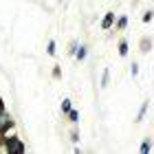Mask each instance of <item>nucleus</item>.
I'll return each instance as SVG.
<instances>
[{
	"label": "nucleus",
	"mask_w": 154,
	"mask_h": 154,
	"mask_svg": "<svg viewBox=\"0 0 154 154\" xmlns=\"http://www.w3.org/2000/svg\"><path fill=\"white\" fill-rule=\"evenodd\" d=\"M9 130H13V119L7 110H0V134H2V139L7 137Z\"/></svg>",
	"instance_id": "f257e3e1"
},
{
	"label": "nucleus",
	"mask_w": 154,
	"mask_h": 154,
	"mask_svg": "<svg viewBox=\"0 0 154 154\" xmlns=\"http://www.w3.org/2000/svg\"><path fill=\"white\" fill-rule=\"evenodd\" d=\"M26 148H24V143L20 141V139H7L5 137V152H24Z\"/></svg>",
	"instance_id": "f03ea898"
},
{
	"label": "nucleus",
	"mask_w": 154,
	"mask_h": 154,
	"mask_svg": "<svg viewBox=\"0 0 154 154\" xmlns=\"http://www.w3.org/2000/svg\"><path fill=\"white\" fill-rule=\"evenodd\" d=\"M115 20H117V16H115L112 11H108L106 16H103V20H101V29H103V31H108L110 26L115 24Z\"/></svg>",
	"instance_id": "7ed1b4c3"
},
{
	"label": "nucleus",
	"mask_w": 154,
	"mask_h": 154,
	"mask_svg": "<svg viewBox=\"0 0 154 154\" xmlns=\"http://www.w3.org/2000/svg\"><path fill=\"white\" fill-rule=\"evenodd\" d=\"M75 57L79 60V62H84L88 57V46L86 44H77V48H75Z\"/></svg>",
	"instance_id": "20e7f679"
},
{
	"label": "nucleus",
	"mask_w": 154,
	"mask_h": 154,
	"mask_svg": "<svg viewBox=\"0 0 154 154\" xmlns=\"http://www.w3.org/2000/svg\"><path fill=\"white\" fill-rule=\"evenodd\" d=\"M139 150H141L143 154H148V152H152V139H145V141L139 145Z\"/></svg>",
	"instance_id": "39448f33"
},
{
	"label": "nucleus",
	"mask_w": 154,
	"mask_h": 154,
	"mask_svg": "<svg viewBox=\"0 0 154 154\" xmlns=\"http://www.w3.org/2000/svg\"><path fill=\"white\" fill-rule=\"evenodd\" d=\"M128 42H125V40H121V42H119V55H121V57H125V55H128Z\"/></svg>",
	"instance_id": "423d86ee"
},
{
	"label": "nucleus",
	"mask_w": 154,
	"mask_h": 154,
	"mask_svg": "<svg viewBox=\"0 0 154 154\" xmlns=\"http://www.w3.org/2000/svg\"><path fill=\"white\" fill-rule=\"evenodd\" d=\"M148 106H150V101H143V106H141V110H139V115H137V121H143L145 112H148Z\"/></svg>",
	"instance_id": "0eeeda50"
},
{
	"label": "nucleus",
	"mask_w": 154,
	"mask_h": 154,
	"mask_svg": "<svg viewBox=\"0 0 154 154\" xmlns=\"http://www.w3.org/2000/svg\"><path fill=\"white\" fill-rule=\"evenodd\" d=\"M66 117L71 119L73 123H79V112H77V110H73V108H71V110H68V112H66Z\"/></svg>",
	"instance_id": "6e6552de"
},
{
	"label": "nucleus",
	"mask_w": 154,
	"mask_h": 154,
	"mask_svg": "<svg viewBox=\"0 0 154 154\" xmlns=\"http://www.w3.org/2000/svg\"><path fill=\"white\" fill-rule=\"evenodd\" d=\"M125 26H128V18H125V16H121V18L117 20V29H121V31H123Z\"/></svg>",
	"instance_id": "1a4fd4ad"
},
{
	"label": "nucleus",
	"mask_w": 154,
	"mask_h": 154,
	"mask_svg": "<svg viewBox=\"0 0 154 154\" xmlns=\"http://www.w3.org/2000/svg\"><path fill=\"white\" fill-rule=\"evenodd\" d=\"M71 108H73V106H71V99H64V101H62V112H64V115H66Z\"/></svg>",
	"instance_id": "9d476101"
},
{
	"label": "nucleus",
	"mask_w": 154,
	"mask_h": 154,
	"mask_svg": "<svg viewBox=\"0 0 154 154\" xmlns=\"http://www.w3.org/2000/svg\"><path fill=\"white\" fill-rule=\"evenodd\" d=\"M148 48H150V40H148V38H143V40H141V51H143V53H148Z\"/></svg>",
	"instance_id": "9b49d317"
},
{
	"label": "nucleus",
	"mask_w": 154,
	"mask_h": 154,
	"mask_svg": "<svg viewBox=\"0 0 154 154\" xmlns=\"http://www.w3.org/2000/svg\"><path fill=\"white\" fill-rule=\"evenodd\" d=\"M152 18H154V11H145L143 13V22H152Z\"/></svg>",
	"instance_id": "f8f14e48"
},
{
	"label": "nucleus",
	"mask_w": 154,
	"mask_h": 154,
	"mask_svg": "<svg viewBox=\"0 0 154 154\" xmlns=\"http://www.w3.org/2000/svg\"><path fill=\"white\" fill-rule=\"evenodd\" d=\"M46 53H48V55H55V42H53V40L48 42V46H46Z\"/></svg>",
	"instance_id": "ddd939ff"
},
{
	"label": "nucleus",
	"mask_w": 154,
	"mask_h": 154,
	"mask_svg": "<svg viewBox=\"0 0 154 154\" xmlns=\"http://www.w3.org/2000/svg\"><path fill=\"white\" fill-rule=\"evenodd\" d=\"M130 73H132V77H137V75H139V64H137V62L130 66Z\"/></svg>",
	"instance_id": "4468645a"
},
{
	"label": "nucleus",
	"mask_w": 154,
	"mask_h": 154,
	"mask_svg": "<svg viewBox=\"0 0 154 154\" xmlns=\"http://www.w3.org/2000/svg\"><path fill=\"white\" fill-rule=\"evenodd\" d=\"M53 77H55V79H60V77H62V71H60V66H53Z\"/></svg>",
	"instance_id": "2eb2a0df"
},
{
	"label": "nucleus",
	"mask_w": 154,
	"mask_h": 154,
	"mask_svg": "<svg viewBox=\"0 0 154 154\" xmlns=\"http://www.w3.org/2000/svg\"><path fill=\"white\" fill-rule=\"evenodd\" d=\"M71 141H75V143L79 141V132H77V130H73V132H71Z\"/></svg>",
	"instance_id": "dca6fc26"
},
{
	"label": "nucleus",
	"mask_w": 154,
	"mask_h": 154,
	"mask_svg": "<svg viewBox=\"0 0 154 154\" xmlns=\"http://www.w3.org/2000/svg\"><path fill=\"white\" fill-rule=\"evenodd\" d=\"M108 79H110V75L106 71V73H103V79H101V86H108Z\"/></svg>",
	"instance_id": "f3484780"
}]
</instances>
